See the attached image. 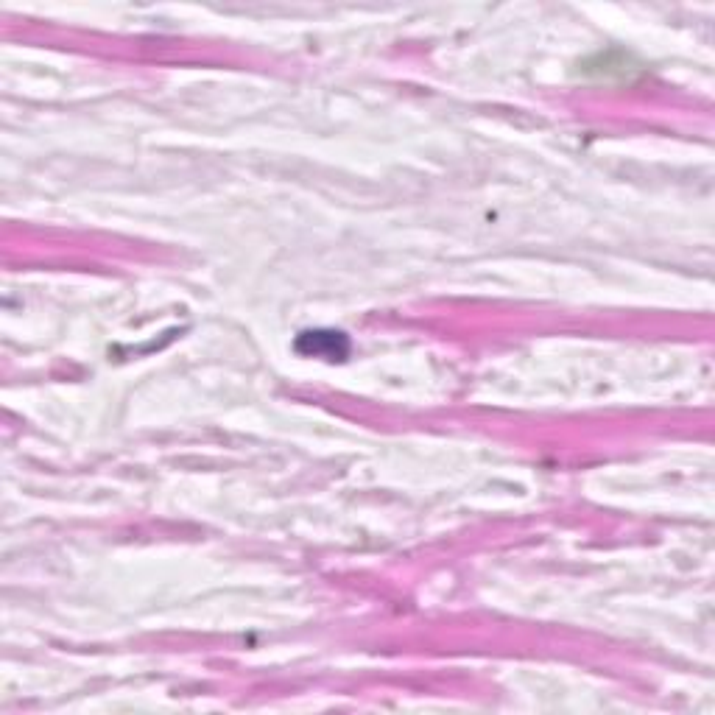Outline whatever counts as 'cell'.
Masks as SVG:
<instances>
[{"label": "cell", "instance_id": "1", "mask_svg": "<svg viewBox=\"0 0 715 715\" xmlns=\"http://www.w3.org/2000/svg\"><path fill=\"white\" fill-rule=\"evenodd\" d=\"M297 350L302 355H324L330 361H344L350 344L344 333H333V330H311V333H302L297 338Z\"/></svg>", "mask_w": 715, "mask_h": 715}]
</instances>
